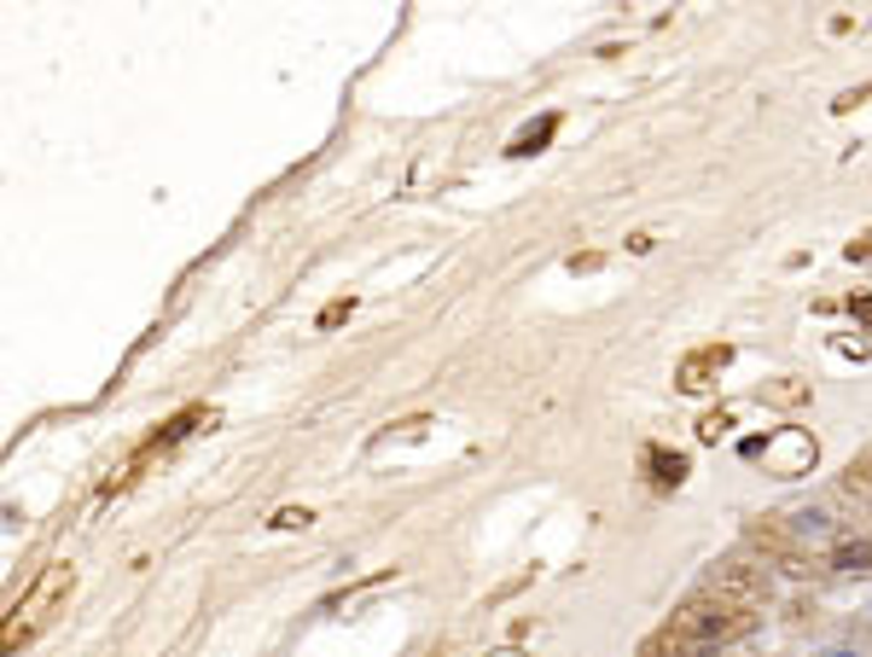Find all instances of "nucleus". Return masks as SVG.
<instances>
[{"label":"nucleus","instance_id":"1","mask_svg":"<svg viewBox=\"0 0 872 657\" xmlns=\"http://www.w3.org/2000/svg\"><path fill=\"white\" fill-rule=\"evenodd\" d=\"M71 587H76V570H71V565H47V570H41V582L29 587V594H24L18 605H12V617H7V634H0V646H7V652H18V640H29V634H36V622L47 617V605H59L64 594H71Z\"/></svg>","mask_w":872,"mask_h":657},{"label":"nucleus","instance_id":"2","mask_svg":"<svg viewBox=\"0 0 872 657\" xmlns=\"http://www.w3.org/2000/svg\"><path fill=\"white\" fill-rule=\"evenodd\" d=\"M698 594H715V599H733V605H762L774 594V577L768 565H750V559H721L710 577H703Z\"/></svg>","mask_w":872,"mask_h":657},{"label":"nucleus","instance_id":"3","mask_svg":"<svg viewBox=\"0 0 872 657\" xmlns=\"http://www.w3.org/2000/svg\"><path fill=\"white\" fill-rule=\"evenodd\" d=\"M745 454H768V466H774L780 478H802V471H814L820 443L802 425H780L768 443H745Z\"/></svg>","mask_w":872,"mask_h":657},{"label":"nucleus","instance_id":"4","mask_svg":"<svg viewBox=\"0 0 872 657\" xmlns=\"http://www.w3.org/2000/svg\"><path fill=\"white\" fill-rule=\"evenodd\" d=\"M727 361H733L727 344H703V349H693V356H681V367H675V391H686V396L710 391V384L727 373Z\"/></svg>","mask_w":872,"mask_h":657},{"label":"nucleus","instance_id":"5","mask_svg":"<svg viewBox=\"0 0 872 657\" xmlns=\"http://www.w3.org/2000/svg\"><path fill=\"white\" fill-rule=\"evenodd\" d=\"M820 570H872V535H844L820 553Z\"/></svg>","mask_w":872,"mask_h":657},{"label":"nucleus","instance_id":"6","mask_svg":"<svg viewBox=\"0 0 872 657\" xmlns=\"http://www.w3.org/2000/svg\"><path fill=\"white\" fill-rule=\"evenodd\" d=\"M646 466H651V483H658V488H681L686 483V454L646 448Z\"/></svg>","mask_w":872,"mask_h":657},{"label":"nucleus","instance_id":"7","mask_svg":"<svg viewBox=\"0 0 872 657\" xmlns=\"http://www.w3.org/2000/svg\"><path fill=\"white\" fill-rule=\"evenodd\" d=\"M559 134V111H547L541 123H530V128H518V140L507 146L512 158H530V151H547V140Z\"/></svg>","mask_w":872,"mask_h":657},{"label":"nucleus","instance_id":"8","mask_svg":"<svg viewBox=\"0 0 872 657\" xmlns=\"http://www.w3.org/2000/svg\"><path fill=\"white\" fill-rule=\"evenodd\" d=\"M837 488H844V495H872V448H867V454H855Z\"/></svg>","mask_w":872,"mask_h":657},{"label":"nucleus","instance_id":"9","mask_svg":"<svg viewBox=\"0 0 872 657\" xmlns=\"http://www.w3.org/2000/svg\"><path fill=\"white\" fill-rule=\"evenodd\" d=\"M727 431H733V413H727V408H721V413H703V419H698V443H721Z\"/></svg>","mask_w":872,"mask_h":657},{"label":"nucleus","instance_id":"10","mask_svg":"<svg viewBox=\"0 0 872 657\" xmlns=\"http://www.w3.org/2000/svg\"><path fill=\"white\" fill-rule=\"evenodd\" d=\"M274 524H279V530H309L314 512H309V507H285V512H274Z\"/></svg>","mask_w":872,"mask_h":657},{"label":"nucleus","instance_id":"11","mask_svg":"<svg viewBox=\"0 0 872 657\" xmlns=\"http://www.w3.org/2000/svg\"><path fill=\"white\" fill-rule=\"evenodd\" d=\"M349 309H356V297H338V302H326L321 309V332H332L338 320H349Z\"/></svg>","mask_w":872,"mask_h":657},{"label":"nucleus","instance_id":"12","mask_svg":"<svg viewBox=\"0 0 872 657\" xmlns=\"http://www.w3.org/2000/svg\"><path fill=\"white\" fill-rule=\"evenodd\" d=\"M768 396H774V401H802L809 391H802V384H774V391H762V401H768Z\"/></svg>","mask_w":872,"mask_h":657},{"label":"nucleus","instance_id":"13","mask_svg":"<svg viewBox=\"0 0 872 657\" xmlns=\"http://www.w3.org/2000/svg\"><path fill=\"white\" fill-rule=\"evenodd\" d=\"M867 99H872V82H867V88H849L844 99H837V111H855V106H867Z\"/></svg>","mask_w":872,"mask_h":657},{"label":"nucleus","instance_id":"14","mask_svg":"<svg viewBox=\"0 0 872 657\" xmlns=\"http://www.w3.org/2000/svg\"><path fill=\"white\" fill-rule=\"evenodd\" d=\"M826 657H861V652H826Z\"/></svg>","mask_w":872,"mask_h":657},{"label":"nucleus","instance_id":"15","mask_svg":"<svg viewBox=\"0 0 872 657\" xmlns=\"http://www.w3.org/2000/svg\"><path fill=\"white\" fill-rule=\"evenodd\" d=\"M495 657H518V652H495Z\"/></svg>","mask_w":872,"mask_h":657}]
</instances>
